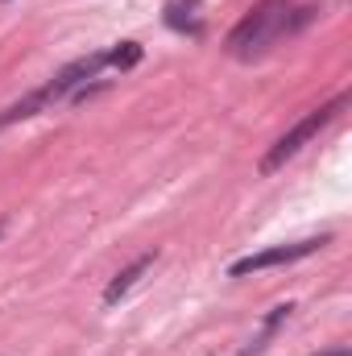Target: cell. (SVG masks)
<instances>
[{
  "instance_id": "8992f818",
  "label": "cell",
  "mask_w": 352,
  "mask_h": 356,
  "mask_svg": "<svg viewBox=\"0 0 352 356\" xmlns=\"http://www.w3.org/2000/svg\"><path fill=\"white\" fill-rule=\"evenodd\" d=\"M137 63H141V46L137 42H120V46L108 50V67H116V71H129Z\"/></svg>"
},
{
  "instance_id": "7a4b0ae2",
  "label": "cell",
  "mask_w": 352,
  "mask_h": 356,
  "mask_svg": "<svg viewBox=\"0 0 352 356\" xmlns=\"http://www.w3.org/2000/svg\"><path fill=\"white\" fill-rule=\"evenodd\" d=\"M349 99H352L349 91H340L332 104H319V108H315V112H307V116H303V120H298L290 133H282V137L269 145V154L262 158V175L282 170V166H286V162H290V158H294V154H298L307 141H311V137H319V133H323V129H328V124H332V120H336L344 108H349Z\"/></svg>"
},
{
  "instance_id": "5b68a950",
  "label": "cell",
  "mask_w": 352,
  "mask_h": 356,
  "mask_svg": "<svg viewBox=\"0 0 352 356\" xmlns=\"http://www.w3.org/2000/svg\"><path fill=\"white\" fill-rule=\"evenodd\" d=\"M150 266H154V253H141V257H137L129 269H120V273L108 282V290H104V302H108V307H116V302H120V298H125V294L137 286V277H141Z\"/></svg>"
},
{
  "instance_id": "52a82bcc",
  "label": "cell",
  "mask_w": 352,
  "mask_h": 356,
  "mask_svg": "<svg viewBox=\"0 0 352 356\" xmlns=\"http://www.w3.org/2000/svg\"><path fill=\"white\" fill-rule=\"evenodd\" d=\"M319 356H352L349 348H332V353H319Z\"/></svg>"
},
{
  "instance_id": "ba28073f",
  "label": "cell",
  "mask_w": 352,
  "mask_h": 356,
  "mask_svg": "<svg viewBox=\"0 0 352 356\" xmlns=\"http://www.w3.org/2000/svg\"><path fill=\"white\" fill-rule=\"evenodd\" d=\"M0 232H4V224H0Z\"/></svg>"
},
{
  "instance_id": "3957f363",
  "label": "cell",
  "mask_w": 352,
  "mask_h": 356,
  "mask_svg": "<svg viewBox=\"0 0 352 356\" xmlns=\"http://www.w3.org/2000/svg\"><path fill=\"white\" fill-rule=\"evenodd\" d=\"M328 245V236H311V241H294V245H273V249H262V253H249L241 261L228 266V277H245V273H262V269L273 266H290V261H303L311 253H319Z\"/></svg>"
},
{
  "instance_id": "6da1fadb",
  "label": "cell",
  "mask_w": 352,
  "mask_h": 356,
  "mask_svg": "<svg viewBox=\"0 0 352 356\" xmlns=\"http://www.w3.org/2000/svg\"><path fill=\"white\" fill-rule=\"evenodd\" d=\"M315 13H319V8H315V4H303V0H257V4L237 21V29L228 33L224 50H228L232 58H262L273 42H282V38L298 33L303 25H311Z\"/></svg>"
},
{
  "instance_id": "277c9868",
  "label": "cell",
  "mask_w": 352,
  "mask_h": 356,
  "mask_svg": "<svg viewBox=\"0 0 352 356\" xmlns=\"http://www.w3.org/2000/svg\"><path fill=\"white\" fill-rule=\"evenodd\" d=\"M162 21H166L175 33L199 38V33H203V4H199V0H170L166 13H162Z\"/></svg>"
}]
</instances>
